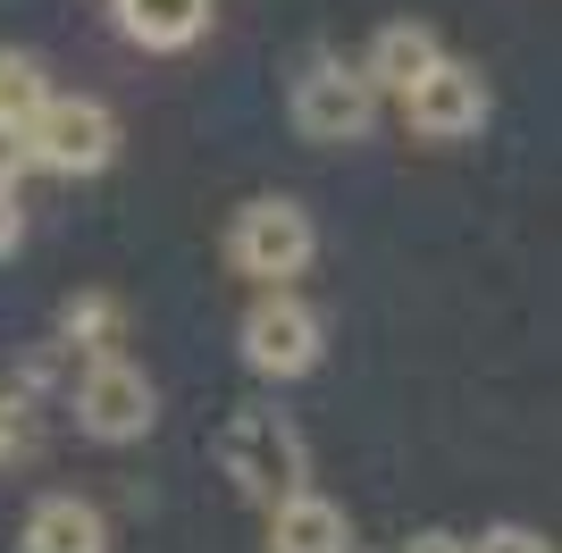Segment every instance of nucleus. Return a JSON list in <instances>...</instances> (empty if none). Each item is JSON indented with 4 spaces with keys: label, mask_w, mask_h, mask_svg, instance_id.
<instances>
[{
    "label": "nucleus",
    "mask_w": 562,
    "mask_h": 553,
    "mask_svg": "<svg viewBox=\"0 0 562 553\" xmlns=\"http://www.w3.org/2000/svg\"><path fill=\"white\" fill-rule=\"evenodd\" d=\"M311 252H319V227H311V210L294 193H252L227 218V269L252 276L260 294H285L311 269Z\"/></svg>",
    "instance_id": "1"
},
{
    "label": "nucleus",
    "mask_w": 562,
    "mask_h": 553,
    "mask_svg": "<svg viewBox=\"0 0 562 553\" xmlns=\"http://www.w3.org/2000/svg\"><path fill=\"white\" fill-rule=\"evenodd\" d=\"M218 470L235 478V495L260 511H278L285 495H303L311 478V453H303V428L285 411H235L218 428Z\"/></svg>",
    "instance_id": "2"
},
{
    "label": "nucleus",
    "mask_w": 562,
    "mask_h": 553,
    "mask_svg": "<svg viewBox=\"0 0 562 553\" xmlns=\"http://www.w3.org/2000/svg\"><path fill=\"white\" fill-rule=\"evenodd\" d=\"M285 117H294V135H303V143L345 151V143H361L378 126V92H370V76L352 68V59L319 50V59H303L294 92H285Z\"/></svg>",
    "instance_id": "3"
},
{
    "label": "nucleus",
    "mask_w": 562,
    "mask_h": 553,
    "mask_svg": "<svg viewBox=\"0 0 562 553\" xmlns=\"http://www.w3.org/2000/svg\"><path fill=\"white\" fill-rule=\"evenodd\" d=\"M18 143H25V168H43V177H101L117 160V117L93 92H50Z\"/></svg>",
    "instance_id": "4"
},
{
    "label": "nucleus",
    "mask_w": 562,
    "mask_h": 553,
    "mask_svg": "<svg viewBox=\"0 0 562 553\" xmlns=\"http://www.w3.org/2000/svg\"><path fill=\"white\" fill-rule=\"evenodd\" d=\"M235 352H244L252 377L294 386V377H311L319 352H328V319H319L303 294H260L252 311H244V327H235Z\"/></svg>",
    "instance_id": "5"
},
{
    "label": "nucleus",
    "mask_w": 562,
    "mask_h": 553,
    "mask_svg": "<svg viewBox=\"0 0 562 553\" xmlns=\"http://www.w3.org/2000/svg\"><path fill=\"white\" fill-rule=\"evenodd\" d=\"M76 428L93 444H135L160 428V394H151V377L126 352H93L85 377H76Z\"/></svg>",
    "instance_id": "6"
},
{
    "label": "nucleus",
    "mask_w": 562,
    "mask_h": 553,
    "mask_svg": "<svg viewBox=\"0 0 562 553\" xmlns=\"http://www.w3.org/2000/svg\"><path fill=\"white\" fill-rule=\"evenodd\" d=\"M403 126L420 143H462L487 126V76L470 68V59H437L420 84L403 92Z\"/></svg>",
    "instance_id": "7"
},
{
    "label": "nucleus",
    "mask_w": 562,
    "mask_h": 553,
    "mask_svg": "<svg viewBox=\"0 0 562 553\" xmlns=\"http://www.w3.org/2000/svg\"><path fill=\"white\" fill-rule=\"evenodd\" d=\"M437 59H446V43H437V34H428L420 18H395V25H378V34H370V50H361L352 68L370 76V92H378V101H386V92L403 101V92H412L428 68H437Z\"/></svg>",
    "instance_id": "8"
},
{
    "label": "nucleus",
    "mask_w": 562,
    "mask_h": 553,
    "mask_svg": "<svg viewBox=\"0 0 562 553\" xmlns=\"http://www.w3.org/2000/svg\"><path fill=\"white\" fill-rule=\"evenodd\" d=\"M269 553H352V520H345V504H328L319 486L285 495V504L269 511Z\"/></svg>",
    "instance_id": "9"
},
{
    "label": "nucleus",
    "mask_w": 562,
    "mask_h": 553,
    "mask_svg": "<svg viewBox=\"0 0 562 553\" xmlns=\"http://www.w3.org/2000/svg\"><path fill=\"white\" fill-rule=\"evenodd\" d=\"M110 18L135 50H193L211 34V0H110Z\"/></svg>",
    "instance_id": "10"
},
{
    "label": "nucleus",
    "mask_w": 562,
    "mask_h": 553,
    "mask_svg": "<svg viewBox=\"0 0 562 553\" xmlns=\"http://www.w3.org/2000/svg\"><path fill=\"white\" fill-rule=\"evenodd\" d=\"M18 553H110V520L85 495H43V504L25 511Z\"/></svg>",
    "instance_id": "11"
},
{
    "label": "nucleus",
    "mask_w": 562,
    "mask_h": 553,
    "mask_svg": "<svg viewBox=\"0 0 562 553\" xmlns=\"http://www.w3.org/2000/svg\"><path fill=\"white\" fill-rule=\"evenodd\" d=\"M43 101H50L43 59H34V50H0V126H9V135H25Z\"/></svg>",
    "instance_id": "12"
},
{
    "label": "nucleus",
    "mask_w": 562,
    "mask_h": 553,
    "mask_svg": "<svg viewBox=\"0 0 562 553\" xmlns=\"http://www.w3.org/2000/svg\"><path fill=\"white\" fill-rule=\"evenodd\" d=\"M59 327H68L85 352H110V336H117V302H110V294H76L68 311H59Z\"/></svg>",
    "instance_id": "13"
},
{
    "label": "nucleus",
    "mask_w": 562,
    "mask_h": 553,
    "mask_svg": "<svg viewBox=\"0 0 562 553\" xmlns=\"http://www.w3.org/2000/svg\"><path fill=\"white\" fill-rule=\"evenodd\" d=\"M462 545H470V553H554L538 529H520V520H495L487 537H462Z\"/></svg>",
    "instance_id": "14"
},
{
    "label": "nucleus",
    "mask_w": 562,
    "mask_h": 553,
    "mask_svg": "<svg viewBox=\"0 0 562 553\" xmlns=\"http://www.w3.org/2000/svg\"><path fill=\"white\" fill-rule=\"evenodd\" d=\"M9 453H25V403L18 394H0V461Z\"/></svg>",
    "instance_id": "15"
},
{
    "label": "nucleus",
    "mask_w": 562,
    "mask_h": 553,
    "mask_svg": "<svg viewBox=\"0 0 562 553\" xmlns=\"http://www.w3.org/2000/svg\"><path fill=\"white\" fill-rule=\"evenodd\" d=\"M18 184H25V143L0 126V193H18Z\"/></svg>",
    "instance_id": "16"
},
{
    "label": "nucleus",
    "mask_w": 562,
    "mask_h": 553,
    "mask_svg": "<svg viewBox=\"0 0 562 553\" xmlns=\"http://www.w3.org/2000/svg\"><path fill=\"white\" fill-rule=\"evenodd\" d=\"M25 244V210H18V193H0V260Z\"/></svg>",
    "instance_id": "17"
},
{
    "label": "nucleus",
    "mask_w": 562,
    "mask_h": 553,
    "mask_svg": "<svg viewBox=\"0 0 562 553\" xmlns=\"http://www.w3.org/2000/svg\"><path fill=\"white\" fill-rule=\"evenodd\" d=\"M403 553H470V545H462V537H453V529H420V537H412V545H403Z\"/></svg>",
    "instance_id": "18"
}]
</instances>
